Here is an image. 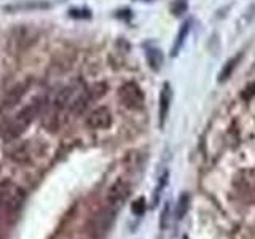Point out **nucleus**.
Masks as SVG:
<instances>
[{
	"instance_id": "obj_1",
	"label": "nucleus",
	"mask_w": 255,
	"mask_h": 239,
	"mask_svg": "<svg viewBox=\"0 0 255 239\" xmlns=\"http://www.w3.org/2000/svg\"><path fill=\"white\" fill-rule=\"evenodd\" d=\"M38 113V104L34 102L27 107H24L23 110H19L15 117L6 120L0 128V134L5 140H15L16 137H19L26 129L30 126V123L34 121L35 115Z\"/></svg>"
},
{
	"instance_id": "obj_2",
	"label": "nucleus",
	"mask_w": 255,
	"mask_h": 239,
	"mask_svg": "<svg viewBox=\"0 0 255 239\" xmlns=\"http://www.w3.org/2000/svg\"><path fill=\"white\" fill-rule=\"evenodd\" d=\"M23 203V191L10 182L0 184V217L15 212Z\"/></svg>"
},
{
	"instance_id": "obj_3",
	"label": "nucleus",
	"mask_w": 255,
	"mask_h": 239,
	"mask_svg": "<svg viewBox=\"0 0 255 239\" xmlns=\"http://www.w3.org/2000/svg\"><path fill=\"white\" fill-rule=\"evenodd\" d=\"M118 96H120L121 104L128 108H131V110H140V108H144L145 94L136 83L128 81L125 85H121V88L118 89Z\"/></svg>"
},
{
	"instance_id": "obj_4",
	"label": "nucleus",
	"mask_w": 255,
	"mask_h": 239,
	"mask_svg": "<svg viewBox=\"0 0 255 239\" xmlns=\"http://www.w3.org/2000/svg\"><path fill=\"white\" fill-rule=\"evenodd\" d=\"M129 193H131V185L123 179L117 180L107 191V206L115 211L120 209L126 203V199L129 198Z\"/></svg>"
},
{
	"instance_id": "obj_5",
	"label": "nucleus",
	"mask_w": 255,
	"mask_h": 239,
	"mask_svg": "<svg viewBox=\"0 0 255 239\" xmlns=\"http://www.w3.org/2000/svg\"><path fill=\"white\" fill-rule=\"evenodd\" d=\"M113 217H115V209L108 208V206H107V209H104L101 212V214H98L94 217L91 235L94 238H102V236H104L108 231V228L112 227Z\"/></svg>"
},
{
	"instance_id": "obj_6",
	"label": "nucleus",
	"mask_w": 255,
	"mask_h": 239,
	"mask_svg": "<svg viewBox=\"0 0 255 239\" xmlns=\"http://www.w3.org/2000/svg\"><path fill=\"white\" fill-rule=\"evenodd\" d=\"M112 125V113L107 107H98L88 115L86 126L91 129H107Z\"/></svg>"
},
{
	"instance_id": "obj_7",
	"label": "nucleus",
	"mask_w": 255,
	"mask_h": 239,
	"mask_svg": "<svg viewBox=\"0 0 255 239\" xmlns=\"http://www.w3.org/2000/svg\"><path fill=\"white\" fill-rule=\"evenodd\" d=\"M27 88H29V83L27 81H23V83H18L16 86H13L10 89V93L6 94V98L3 101V108L6 110V108H11V107H15L19 101L23 99V96L24 93L27 91Z\"/></svg>"
},
{
	"instance_id": "obj_8",
	"label": "nucleus",
	"mask_w": 255,
	"mask_h": 239,
	"mask_svg": "<svg viewBox=\"0 0 255 239\" xmlns=\"http://www.w3.org/2000/svg\"><path fill=\"white\" fill-rule=\"evenodd\" d=\"M169 107H171V86L169 83H164L161 94H159V125H164L166 118H168L169 113Z\"/></svg>"
},
{
	"instance_id": "obj_9",
	"label": "nucleus",
	"mask_w": 255,
	"mask_h": 239,
	"mask_svg": "<svg viewBox=\"0 0 255 239\" xmlns=\"http://www.w3.org/2000/svg\"><path fill=\"white\" fill-rule=\"evenodd\" d=\"M241 57H242V54L239 53V54L233 56L231 59H228V61L225 62V66L222 67L220 74H219V81H227V80L230 79V77L233 75L234 69L238 67V64L241 62Z\"/></svg>"
},
{
	"instance_id": "obj_10",
	"label": "nucleus",
	"mask_w": 255,
	"mask_h": 239,
	"mask_svg": "<svg viewBox=\"0 0 255 239\" xmlns=\"http://www.w3.org/2000/svg\"><path fill=\"white\" fill-rule=\"evenodd\" d=\"M145 56H147V61H149V64H150V67L153 70H159V67H161V64H163L161 51L155 47H149L145 51Z\"/></svg>"
},
{
	"instance_id": "obj_11",
	"label": "nucleus",
	"mask_w": 255,
	"mask_h": 239,
	"mask_svg": "<svg viewBox=\"0 0 255 239\" xmlns=\"http://www.w3.org/2000/svg\"><path fill=\"white\" fill-rule=\"evenodd\" d=\"M190 21H187V23H183L182 24V27H180V30H178V35H177V40H176V45H174V48H172V54H177L178 53V50L182 48V45H183V42H185V37L188 35V32H190Z\"/></svg>"
},
{
	"instance_id": "obj_12",
	"label": "nucleus",
	"mask_w": 255,
	"mask_h": 239,
	"mask_svg": "<svg viewBox=\"0 0 255 239\" xmlns=\"http://www.w3.org/2000/svg\"><path fill=\"white\" fill-rule=\"evenodd\" d=\"M190 206V198L188 195H182L180 199H178V206H177V218H182L188 211Z\"/></svg>"
},
{
	"instance_id": "obj_13",
	"label": "nucleus",
	"mask_w": 255,
	"mask_h": 239,
	"mask_svg": "<svg viewBox=\"0 0 255 239\" xmlns=\"http://www.w3.org/2000/svg\"><path fill=\"white\" fill-rule=\"evenodd\" d=\"M132 212L136 215H142L144 212H145V201L142 198H139V199H136V201H134V204H132Z\"/></svg>"
},
{
	"instance_id": "obj_14",
	"label": "nucleus",
	"mask_w": 255,
	"mask_h": 239,
	"mask_svg": "<svg viewBox=\"0 0 255 239\" xmlns=\"http://www.w3.org/2000/svg\"><path fill=\"white\" fill-rule=\"evenodd\" d=\"M169 203L164 206V209L161 212V230H164L166 227H168V220H169Z\"/></svg>"
},
{
	"instance_id": "obj_15",
	"label": "nucleus",
	"mask_w": 255,
	"mask_h": 239,
	"mask_svg": "<svg viewBox=\"0 0 255 239\" xmlns=\"http://www.w3.org/2000/svg\"><path fill=\"white\" fill-rule=\"evenodd\" d=\"M255 96V81L254 83H251V85H247V88H246V91L242 93V98H244L246 101H249V99H252Z\"/></svg>"
},
{
	"instance_id": "obj_16",
	"label": "nucleus",
	"mask_w": 255,
	"mask_h": 239,
	"mask_svg": "<svg viewBox=\"0 0 255 239\" xmlns=\"http://www.w3.org/2000/svg\"><path fill=\"white\" fill-rule=\"evenodd\" d=\"M70 16L72 18H89L91 13L88 10H70Z\"/></svg>"
},
{
	"instance_id": "obj_17",
	"label": "nucleus",
	"mask_w": 255,
	"mask_h": 239,
	"mask_svg": "<svg viewBox=\"0 0 255 239\" xmlns=\"http://www.w3.org/2000/svg\"><path fill=\"white\" fill-rule=\"evenodd\" d=\"M185 8H187V3L182 2V0H178V2H176L174 5H172V11H174L176 15H180L182 11H185Z\"/></svg>"
},
{
	"instance_id": "obj_18",
	"label": "nucleus",
	"mask_w": 255,
	"mask_h": 239,
	"mask_svg": "<svg viewBox=\"0 0 255 239\" xmlns=\"http://www.w3.org/2000/svg\"><path fill=\"white\" fill-rule=\"evenodd\" d=\"M147 2H149V0H147Z\"/></svg>"
}]
</instances>
